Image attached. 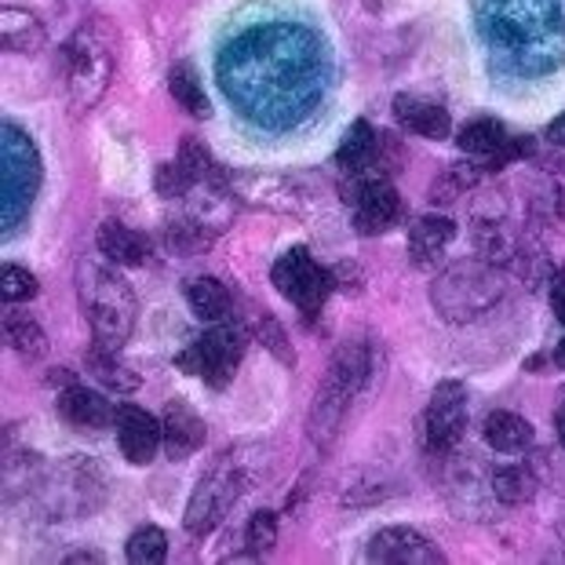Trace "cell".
<instances>
[{
	"label": "cell",
	"instance_id": "cell-1",
	"mask_svg": "<svg viewBox=\"0 0 565 565\" xmlns=\"http://www.w3.org/2000/svg\"><path fill=\"white\" fill-rule=\"evenodd\" d=\"M324 47L310 30L274 22L242 33L220 55V84L263 128L296 125L315 110L324 92Z\"/></svg>",
	"mask_w": 565,
	"mask_h": 565
},
{
	"label": "cell",
	"instance_id": "cell-2",
	"mask_svg": "<svg viewBox=\"0 0 565 565\" xmlns=\"http://www.w3.org/2000/svg\"><path fill=\"white\" fill-rule=\"evenodd\" d=\"M482 38L522 74H551L565 63L558 0H478Z\"/></svg>",
	"mask_w": 565,
	"mask_h": 565
},
{
	"label": "cell",
	"instance_id": "cell-3",
	"mask_svg": "<svg viewBox=\"0 0 565 565\" xmlns=\"http://www.w3.org/2000/svg\"><path fill=\"white\" fill-rule=\"evenodd\" d=\"M77 296L95 343L106 347V351H121L131 329H136V292H131V285L110 263L84 259L77 267Z\"/></svg>",
	"mask_w": 565,
	"mask_h": 565
},
{
	"label": "cell",
	"instance_id": "cell-4",
	"mask_svg": "<svg viewBox=\"0 0 565 565\" xmlns=\"http://www.w3.org/2000/svg\"><path fill=\"white\" fill-rule=\"evenodd\" d=\"M372 369H376V354H372V347L365 340L343 343L332 354L329 376H324L318 402L310 408V438L321 441L324 449L340 435L343 419L351 413V402L372 383Z\"/></svg>",
	"mask_w": 565,
	"mask_h": 565
},
{
	"label": "cell",
	"instance_id": "cell-5",
	"mask_svg": "<svg viewBox=\"0 0 565 565\" xmlns=\"http://www.w3.org/2000/svg\"><path fill=\"white\" fill-rule=\"evenodd\" d=\"M114 81V30L88 22L66 41V88L77 110L99 106Z\"/></svg>",
	"mask_w": 565,
	"mask_h": 565
},
{
	"label": "cell",
	"instance_id": "cell-6",
	"mask_svg": "<svg viewBox=\"0 0 565 565\" xmlns=\"http://www.w3.org/2000/svg\"><path fill=\"white\" fill-rule=\"evenodd\" d=\"M503 288H508V281H503V274L497 267L467 259L449 267L430 285V303L438 307V315L445 321H475V318H482L489 307L500 303Z\"/></svg>",
	"mask_w": 565,
	"mask_h": 565
},
{
	"label": "cell",
	"instance_id": "cell-7",
	"mask_svg": "<svg viewBox=\"0 0 565 565\" xmlns=\"http://www.w3.org/2000/svg\"><path fill=\"white\" fill-rule=\"evenodd\" d=\"M340 198L354 209V231L365 237L387 234L405 220V201L391 186V172L380 164L365 168V172H347Z\"/></svg>",
	"mask_w": 565,
	"mask_h": 565
},
{
	"label": "cell",
	"instance_id": "cell-8",
	"mask_svg": "<svg viewBox=\"0 0 565 565\" xmlns=\"http://www.w3.org/2000/svg\"><path fill=\"white\" fill-rule=\"evenodd\" d=\"M0 183H4V231L26 220L33 198L41 190V153L19 125H4V147H0Z\"/></svg>",
	"mask_w": 565,
	"mask_h": 565
},
{
	"label": "cell",
	"instance_id": "cell-9",
	"mask_svg": "<svg viewBox=\"0 0 565 565\" xmlns=\"http://www.w3.org/2000/svg\"><path fill=\"white\" fill-rule=\"evenodd\" d=\"M245 358V335L234 324H212L209 332L201 335L179 354V369L190 372V376H201L209 387L223 391L231 387V380L237 376V365Z\"/></svg>",
	"mask_w": 565,
	"mask_h": 565
},
{
	"label": "cell",
	"instance_id": "cell-10",
	"mask_svg": "<svg viewBox=\"0 0 565 565\" xmlns=\"http://www.w3.org/2000/svg\"><path fill=\"white\" fill-rule=\"evenodd\" d=\"M242 489H245L242 467H237L234 456L223 452V460L209 467V475L201 478V486L194 489V497H190V503H186V514H183L186 533L190 536L212 533V529L226 519V511L237 503Z\"/></svg>",
	"mask_w": 565,
	"mask_h": 565
},
{
	"label": "cell",
	"instance_id": "cell-11",
	"mask_svg": "<svg viewBox=\"0 0 565 565\" xmlns=\"http://www.w3.org/2000/svg\"><path fill=\"white\" fill-rule=\"evenodd\" d=\"M270 281L285 299H292L303 318H318L324 299L332 292V270H324L307 248H288L285 256L274 263Z\"/></svg>",
	"mask_w": 565,
	"mask_h": 565
},
{
	"label": "cell",
	"instance_id": "cell-12",
	"mask_svg": "<svg viewBox=\"0 0 565 565\" xmlns=\"http://www.w3.org/2000/svg\"><path fill=\"white\" fill-rule=\"evenodd\" d=\"M463 153H471L486 168H508L514 161L533 158V139L525 136H511L497 117H478V121H467L456 136Z\"/></svg>",
	"mask_w": 565,
	"mask_h": 565
},
{
	"label": "cell",
	"instance_id": "cell-13",
	"mask_svg": "<svg viewBox=\"0 0 565 565\" xmlns=\"http://www.w3.org/2000/svg\"><path fill=\"white\" fill-rule=\"evenodd\" d=\"M463 430H467V398H463V387L460 383H441L435 391V398L427 405V416H424V438H427V449L435 452H452L456 445L463 441Z\"/></svg>",
	"mask_w": 565,
	"mask_h": 565
},
{
	"label": "cell",
	"instance_id": "cell-14",
	"mask_svg": "<svg viewBox=\"0 0 565 565\" xmlns=\"http://www.w3.org/2000/svg\"><path fill=\"white\" fill-rule=\"evenodd\" d=\"M365 558L380 565H441L445 562L435 540H427L424 533H416V529H408V525L380 529V533L369 540Z\"/></svg>",
	"mask_w": 565,
	"mask_h": 565
},
{
	"label": "cell",
	"instance_id": "cell-15",
	"mask_svg": "<svg viewBox=\"0 0 565 565\" xmlns=\"http://www.w3.org/2000/svg\"><path fill=\"white\" fill-rule=\"evenodd\" d=\"M117 445H121L125 460L147 467L153 463V456L164 449V430L161 419H153V413L139 405H117Z\"/></svg>",
	"mask_w": 565,
	"mask_h": 565
},
{
	"label": "cell",
	"instance_id": "cell-16",
	"mask_svg": "<svg viewBox=\"0 0 565 565\" xmlns=\"http://www.w3.org/2000/svg\"><path fill=\"white\" fill-rule=\"evenodd\" d=\"M226 183L234 186L237 198H245L252 204H263V209L274 212H299L307 204L303 190H296L288 179L281 175H248V172H231Z\"/></svg>",
	"mask_w": 565,
	"mask_h": 565
},
{
	"label": "cell",
	"instance_id": "cell-17",
	"mask_svg": "<svg viewBox=\"0 0 565 565\" xmlns=\"http://www.w3.org/2000/svg\"><path fill=\"white\" fill-rule=\"evenodd\" d=\"M161 430H164V456L168 460H186V456H194L204 445V438H209L204 419L183 398H172L164 405Z\"/></svg>",
	"mask_w": 565,
	"mask_h": 565
},
{
	"label": "cell",
	"instance_id": "cell-18",
	"mask_svg": "<svg viewBox=\"0 0 565 565\" xmlns=\"http://www.w3.org/2000/svg\"><path fill=\"white\" fill-rule=\"evenodd\" d=\"M58 416L77 430H106L110 419H117V408L110 405V398H106L103 391L70 383V387L58 394Z\"/></svg>",
	"mask_w": 565,
	"mask_h": 565
},
{
	"label": "cell",
	"instance_id": "cell-19",
	"mask_svg": "<svg viewBox=\"0 0 565 565\" xmlns=\"http://www.w3.org/2000/svg\"><path fill=\"white\" fill-rule=\"evenodd\" d=\"M394 121H398L405 131L413 136H424L430 142H441L452 136V117L445 106L430 103V99H419V95H398L394 99Z\"/></svg>",
	"mask_w": 565,
	"mask_h": 565
},
{
	"label": "cell",
	"instance_id": "cell-20",
	"mask_svg": "<svg viewBox=\"0 0 565 565\" xmlns=\"http://www.w3.org/2000/svg\"><path fill=\"white\" fill-rule=\"evenodd\" d=\"M452 237H456V223L449 215H424V220H416L413 234H408V256H413V267L416 270L438 267Z\"/></svg>",
	"mask_w": 565,
	"mask_h": 565
},
{
	"label": "cell",
	"instance_id": "cell-21",
	"mask_svg": "<svg viewBox=\"0 0 565 565\" xmlns=\"http://www.w3.org/2000/svg\"><path fill=\"white\" fill-rule=\"evenodd\" d=\"M95 245H99L103 256L117 263V267H142V263H150V237L131 231V226L117 223V220H106L99 226Z\"/></svg>",
	"mask_w": 565,
	"mask_h": 565
},
{
	"label": "cell",
	"instance_id": "cell-22",
	"mask_svg": "<svg viewBox=\"0 0 565 565\" xmlns=\"http://www.w3.org/2000/svg\"><path fill=\"white\" fill-rule=\"evenodd\" d=\"M0 41H4V52H19V55H38L47 33L44 22L26 8H4L0 15Z\"/></svg>",
	"mask_w": 565,
	"mask_h": 565
},
{
	"label": "cell",
	"instance_id": "cell-23",
	"mask_svg": "<svg viewBox=\"0 0 565 565\" xmlns=\"http://www.w3.org/2000/svg\"><path fill=\"white\" fill-rule=\"evenodd\" d=\"M335 161H340L343 172H365V168L380 164V131L372 128V121L358 117V121L347 128L340 150H335Z\"/></svg>",
	"mask_w": 565,
	"mask_h": 565
},
{
	"label": "cell",
	"instance_id": "cell-24",
	"mask_svg": "<svg viewBox=\"0 0 565 565\" xmlns=\"http://www.w3.org/2000/svg\"><path fill=\"white\" fill-rule=\"evenodd\" d=\"M11 310H4V340L15 354L30 358V362H38V358L47 354V335L38 324V318L26 315V310H15V303H8Z\"/></svg>",
	"mask_w": 565,
	"mask_h": 565
},
{
	"label": "cell",
	"instance_id": "cell-25",
	"mask_svg": "<svg viewBox=\"0 0 565 565\" xmlns=\"http://www.w3.org/2000/svg\"><path fill=\"white\" fill-rule=\"evenodd\" d=\"M186 303H190V310H194L201 321L220 324V321L231 318L234 299H231V292H226L223 281H215V278H190L186 281Z\"/></svg>",
	"mask_w": 565,
	"mask_h": 565
},
{
	"label": "cell",
	"instance_id": "cell-26",
	"mask_svg": "<svg viewBox=\"0 0 565 565\" xmlns=\"http://www.w3.org/2000/svg\"><path fill=\"white\" fill-rule=\"evenodd\" d=\"M486 441L492 445L497 452H522L533 445V424L519 413H489L486 416Z\"/></svg>",
	"mask_w": 565,
	"mask_h": 565
},
{
	"label": "cell",
	"instance_id": "cell-27",
	"mask_svg": "<svg viewBox=\"0 0 565 565\" xmlns=\"http://www.w3.org/2000/svg\"><path fill=\"white\" fill-rule=\"evenodd\" d=\"M84 365H88L92 376L99 380L103 387H110L114 394H131V391L142 387L139 372H131L128 365H121V362H117V351H106V347H99V343H92Z\"/></svg>",
	"mask_w": 565,
	"mask_h": 565
},
{
	"label": "cell",
	"instance_id": "cell-28",
	"mask_svg": "<svg viewBox=\"0 0 565 565\" xmlns=\"http://www.w3.org/2000/svg\"><path fill=\"white\" fill-rule=\"evenodd\" d=\"M168 92H172V99L183 106L190 117H209L212 106H209V95H204L201 81H198V70L190 63H175L172 74H168Z\"/></svg>",
	"mask_w": 565,
	"mask_h": 565
},
{
	"label": "cell",
	"instance_id": "cell-29",
	"mask_svg": "<svg viewBox=\"0 0 565 565\" xmlns=\"http://www.w3.org/2000/svg\"><path fill=\"white\" fill-rule=\"evenodd\" d=\"M492 492H497V500L508 503V508H522V503L536 497V478L522 463L497 467V471H492Z\"/></svg>",
	"mask_w": 565,
	"mask_h": 565
},
{
	"label": "cell",
	"instance_id": "cell-30",
	"mask_svg": "<svg viewBox=\"0 0 565 565\" xmlns=\"http://www.w3.org/2000/svg\"><path fill=\"white\" fill-rule=\"evenodd\" d=\"M212 237L215 234L209 226L198 220H183V215L164 226V245H168V252H175V256H194V252L212 245Z\"/></svg>",
	"mask_w": 565,
	"mask_h": 565
},
{
	"label": "cell",
	"instance_id": "cell-31",
	"mask_svg": "<svg viewBox=\"0 0 565 565\" xmlns=\"http://www.w3.org/2000/svg\"><path fill=\"white\" fill-rule=\"evenodd\" d=\"M252 332H256V340L267 347L281 365L296 369V351H292V343H288V332L278 318H270L267 310L256 307V315H252Z\"/></svg>",
	"mask_w": 565,
	"mask_h": 565
},
{
	"label": "cell",
	"instance_id": "cell-32",
	"mask_svg": "<svg viewBox=\"0 0 565 565\" xmlns=\"http://www.w3.org/2000/svg\"><path fill=\"white\" fill-rule=\"evenodd\" d=\"M125 555L131 565H161L168 558V536H164V529L158 525H142L131 533L128 540V547H125Z\"/></svg>",
	"mask_w": 565,
	"mask_h": 565
},
{
	"label": "cell",
	"instance_id": "cell-33",
	"mask_svg": "<svg viewBox=\"0 0 565 565\" xmlns=\"http://www.w3.org/2000/svg\"><path fill=\"white\" fill-rule=\"evenodd\" d=\"M38 278H33V270L19 267V263H4V270H0V296H4V303H30L33 296H38Z\"/></svg>",
	"mask_w": 565,
	"mask_h": 565
},
{
	"label": "cell",
	"instance_id": "cell-34",
	"mask_svg": "<svg viewBox=\"0 0 565 565\" xmlns=\"http://www.w3.org/2000/svg\"><path fill=\"white\" fill-rule=\"evenodd\" d=\"M153 186H158V194L168 201V198H186V194H194V186H198V179L190 175V168L183 161H168L158 168V175H153Z\"/></svg>",
	"mask_w": 565,
	"mask_h": 565
},
{
	"label": "cell",
	"instance_id": "cell-35",
	"mask_svg": "<svg viewBox=\"0 0 565 565\" xmlns=\"http://www.w3.org/2000/svg\"><path fill=\"white\" fill-rule=\"evenodd\" d=\"M245 544L252 555H267L278 544V514L274 511H256L245 525Z\"/></svg>",
	"mask_w": 565,
	"mask_h": 565
},
{
	"label": "cell",
	"instance_id": "cell-36",
	"mask_svg": "<svg viewBox=\"0 0 565 565\" xmlns=\"http://www.w3.org/2000/svg\"><path fill=\"white\" fill-rule=\"evenodd\" d=\"M332 288H347V292H362V270L354 267V263H340V267H332Z\"/></svg>",
	"mask_w": 565,
	"mask_h": 565
},
{
	"label": "cell",
	"instance_id": "cell-37",
	"mask_svg": "<svg viewBox=\"0 0 565 565\" xmlns=\"http://www.w3.org/2000/svg\"><path fill=\"white\" fill-rule=\"evenodd\" d=\"M551 307H555V318L565 324V270H558L555 281H551Z\"/></svg>",
	"mask_w": 565,
	"mask_h": 565
},
{
	"label": "cell",
	"instance_id": "cell-38",
	"mask_svg": "<svg viewBox=\"0 0 565 565\" xmlns=\"http://www.w3.org/2000/svg\"><path fill=\"white\" fill-rule=\"evenodd\" d=\"M547 142H555V147H565V114H558L555 121L547 125Z\"/></svg>",
	"mask_w": 565,
	"mask_h": 565
},
{
	"label": "cell",
	"instance_id": "cell-39",
	"mask_svg": "<svg viewBox=\"0 0 565 565\" xmlns=\"http://www.w3.org/2000/svg\"><path fill=\"white\" fill-rule=\"evenodd\" d=\"M103 555L99 551H74V555H66V565H99Z\"/></svg>",
	"mask_w": 565,
	"mask_h": 565
},
{
	"label": "cell",
	"instance_id": "cell-40",
	"mask_svg": "<svg viewBox=\"0 0 565 565\" xmlns=\"http://www.w3.org/2000/svg\"><path fill=\"white\" fill-rule=\"evenodd\" d=\"M555 430H558V441L565 445V394H562V402L555 408Z\"/></svg>",
	"mask_w": 565,
	"mask_h": 565
},
{
	"label": "cell",
	"instance_id": "cell-41",
	"mask_svg": "<svg viewBox=\"0 0 565 565\" xmlns=\"http://www.w3.org/2000/svg\"><path fill=\"white\" fill-rule=\"evenodd\" d=\"M555 365H558V369H565V340L558 343V351H555Z\"/></svg>",
	"mask_w": 565,
	"mask_h": 565
}]
</instances>
